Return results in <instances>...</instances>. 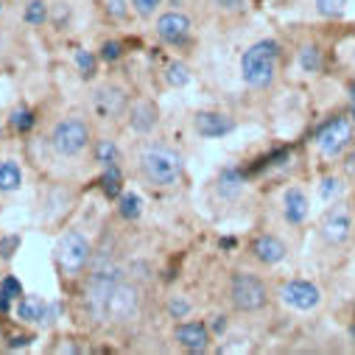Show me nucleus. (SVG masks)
Wrapping results in <instances>:
<instances>
[{"label": "nucleus", "instance_id": "1", "mask_svg": "<svg viewBox=\"0 0 355 355\" xmlns=\"http://www.w3.org/2000/svg\"><path fill=\"white\" fill-rule=\"evenodd\" d=\"M277 62H280V42L260 40L241 56V76L252 90H266L277 78Z\"/></svg>", "mask_w": 355, "mask_h": 355}, {"label": "nucleus", "instance_id": "2", "mask_svg": "<svg viewBox=\"0 0 355 355\" xmlns=\"http://www.w3.org/2000/svg\"><path fill=\"white\" fill-rule=\"evenodd\" d=\"M140 168L146 173V180H151L154 185L171 188L182 176V157L168 146H148L140 154Z\"/></svg>", "mask_w": 355, "mask_h": 355}, {"label": "nucleus", "instance_id": "3", "mask_svg": "<svg viewBox=\"0 0 355 355\" xmlns=\"http://www.w3.org/2000/svg\"><path fill=\"white\" fill-rule=\"evenodd\" d=\"M352 143H355V123L349 115H333L316 129V148L330 159L344 157Z\"/></svg>", "mask_w": 355, "mask_h": 355}, {"label": "nucleus", "instance_id": "4", "mask_svg": "<svg viewBox=\"0 0 355 355\" xmlns=\"http://www.w3.org/2000/svg\"><path fill=\"white\" fill-rule=\"evenodd\" d=\"M230 300L238 311L254 313V311H263L266 302H269V288H266V283L257 275L238 272L230 283Z\"/></svg>", "mask_w": 355, "mask_h": 355}, {"label": "nucleus", "instance_id": "5", "mask_svg": "<svg viewBox=\"0 0 355 355\" xmlns=\"http://www.w3.org/2000/svg\"><path fill=\"white\" fill-rule=\"evenodd\" d=\"M319 238L330 246V249H341L349 243L352 238V213L347 205H333L324 210L322 221H319Z\"/></svg>", "mask_w": 355, "mask_h": 355}, {"label": "nucleus", "instance_id": "6", "mask_svg": "<svg viewBox=\"0 0 355 355\" xmlns=\"http://www.w3.org/2000/svg\"><path fill=\"white\" fill-rule=\"evenodd\" d=\"M87 140H90V129H87V123L78 118H67V121L56 123L53 135H51V143H53L56 154H62V157L78 154L87 146Z\"/></svg>", "mask_w": 355, "mask_h": 355}, {"label": "nucleus", "instance_id": "7", "mask_svg": "<svg viewBox=\"0 0 355 355\" xmlns=\"http://www.w3.org/2000/svg\"><path fill=\"white\" fill-rule=\"evenodd\" d=\"M277 294L288 308H294L300 313L316 311L322 305V288L316 283H311V280H286Z\"/></svg>", "mask_w": 355, "mask_h": 355}, {"label": "nucleus", "instance_id": "8", "mask_svg": "<svg viewBox=\"0 0 355 355\" xmlns=\"http://www.w3.org/2000/svg\"><path fill=\"white\" fill-rule=\"evenodd\" d=\"M56 257H59V266H62L67 275H78V272L84 269L87 257H90V243H87V238H84L81 232L70 230V232L62 235Z\"/></svg>", "mask_w": 355, "mask_h": 355}, {"label": "nucleus", "instance_id": "9", "mask_svg": "<svg viewBox=\"0 0 355 355\" xmlns=\"http://www.w3.org/2000/svg\"><path fill=\"white\" fill-rule=\"evenodd\" d=\"M137 305H140V297H137V288L129 286V283H115L112 294H110V302H107V319L112 322H126L137 313Z\"/></svg>", "mask_w": 355, "mask_h": 355}, {"label": "nucleus", "instance_id": "10", "mask_svg": "<svg viewBox=\"0 0 355 355\" xmlns=\"http://www.w3.org/2000/svg\"><path fill=\"white\" fill-rule=\"evenodd\" d=\"M157 37L168 45H180L191 37V20L180 12H168L157 20Z\"/></svg>", "mask_w": 355, "mask_h": 355}, {"label": "nucleus", "instance_id": "11", "mask_svg": "<svg viewBox=\"0 0 355 355\" xmlns=\"http://www.w3.org/2000/svg\"><path fill=\"white\" fill-rule=\"evenodd\" d=\"M252 254H254L260 263H266V266H277V263L286 260L288 246H286L277 235H260V238H254V243H252Z\"/></svg>", "mask_w": 355, "mask_h": 355}, {"label": "nucleus", "instance_id": "12", "mask_svg": "<svg viewBox=\"0 0 355 355\" xmlns=\"http://www.w3.org/2000/svg\"><path fill=\"white\" fill-rule=\"evenodd\" d=\"M193 123H196V132L202 137H224L235 129V121L224 112H199Z\"/></svg>", "mask_w": 355, "mask_h": 355}, {"label": "nucleus", "instance_id": "13", "mask_svg": "<svg viewBox=\"0 0 355 355\" xmlns=\"http://www.w3.org/2000/svg\"><path fill=\"white\" fill-rule=\"evenodd\" d=\"M176 341L191 352H205L210 344V330L202 322H185V324H180V330H176Z\"/></svg>", "mask_w": 355, "mask_h": 355}, {"label": "nucleus", "instance_id": "14", "mask_svg": "<svg viewBox=\"0 0 355 355\" xmlns=\"http://www.w3.org/2000/svg\"><path fill=\"white\" fill-rule=\"evenodd\" d=\"M93 104H96V112L101 118H118L126 107V96H123L121 87H101Z\"/></svg>", "mask_w": 355, "mask_h": 355}, {"label": "nucleus", "instance_id": "15", "mask_svg": "<svg viewBox=\"0 0 355 355\" xmlns=\"http://www.w3.org/2000/svg\"><path fill=\"white\" fill-rule=\"evenodd\" d=\"M283 213L288 224H302L308 218V196L302 188H288L283 196Z\"/></svg>", "mask_w": 355, "mask_h": 355}, {"label": "nucleus", "instance_id": "16", "mask_svg": "<svg viewBox=\"0 0 355 355\" xmlns=\"http://www.w3.org/2000/svg\"><path fill=\"white\" fill-rule=\"evenodd\" d=\"M129 123H132V129L140 132V135L151 132V129L157 126V107L148 104V101L135 104V107H132V118H129Z\"/></svg>", "mask_w": 355, "mask_h": 355}, {"label": "nucleus", "instance_id": "17", "mask_svg": "<svg viewBox=\"0 0 355 355\" xmlns=\"http://www.w3.org/2000/svg\"><path fill=\"white\" fill-rule=\"evenodd\" d=\"M297 62L305 73H322L324 67V59H322V48L319 45H302L300 53H297Z\"/></svg>", "mask_w": 355, "mask_h": 355}, {"label": "nucleus", "instance_id": "18", "mask_svg": "<svg viewBox=\"0 0 355 355\" xmlns=\"http://www.w3.org/2000/svg\"><path fill=\"white\" fill-rule=\"evenodd\" d=\"M23 185V171L17 162L3 159L0 162V191H17Z\"/></svg>", "mask_w": 355, "mask_h": 355}, {"label": "nucleus", "instance_id": "19", "mask_svg": "<svg viewBox=\"0 0 355 355\" xmlns=\"http://www.w3.org/2000/svg\"><path fill=\"white\" fill-rule=\"evenodd\" d=\"M17 316L23 322H42L45 319V302L40 297H23L17 302Z\"/></svg>", "mask_w": 355, "mask_h": 355}, {"label": "nucleus", "instance_id": "20", "mask_svg": "<svg viewBox=\"0 0 355 355\" xmlns=\"http://www.w3.org/2000/svg\"><path fill=\"white\" fill-rule=\"evenodd\" d=\"M23 294V286L17 277H6L3 283H0V313H6L9 311V302L17 300Z\"/></svg>", "mask_w": 355, "mask_h": 355}, {"label": "nucleus", "instance_id": "21", "mask_svg": "<svg viewBox=\"0 0 355 355\" xmlns=\"http://www.w3.org/2000/svg\"><path fill=\"white\" fill-rule=\"evenodd\" d=\"M341 191H344L341 176H336V173L322 176V182H319V196H322L324 202H333L336 196H341Z\"/></svg>", "mask_w": 355, "mask_h": 355}, {"label": "nucleus", "instance_id": "22", "mask_svg": "<svg viewBox=\"0 0 355 355\" xmlns=\"http://www.w3.org/2000/svg\"><path fill=\"white\" fill-rule=\"evenodd\" d=\"M96 159L107 168V165H118V146L112 140H98L96 143Z\"/></svg>", "mask_w": 355, "mask_h": 355}, {"label": "nucleus", "instance_id": "23", "mask_svg": "<svg viewBox=\"0 0 355 355\" xmlns=\"http://www.w3.org/2000/svg\"><path fill=\"white\" fill-rule=\"evenodd\" d=\"M316 12L327 20H336L347 12V0H316Z\"/></svg>", "mask_w": 355, "mask_h": 355}, {"label": "nucleus", "instance_id": "24", "mask_svg": "<svg viewBox=\"0 0 355 355\" xmlns=\"http://www.w3.org/2000/svg\"><path fill=\"white\" fill-rule=\"evenodd\" d=\"M165 81H168L171 87H185V84L191 81V73H188V67H185L182 62H173V64L168 67V73H165Z\"/></svg>", "mask_w": 355, "mask_h": 355}, {"label": "nucleus", "instance_id": "25", "mask_svg": "<svg viewBox=\"0 0 355 355\" xmlns=\"http://www.w3.org/2000/svg\"><path fill=\"white\" fill-rule=\"evenodd\" d=\"M118 210H121V216L123 218H137L140 216V196H135V193H123L121 196V202H118Z\"/></svg>", "mask_w": 355, "mask_h": 355}, {"label": "nucleus", "instance_id": "26", "mask_svg": "<svg viewBox=\"0 0 355 355\" xmlns=\"http://www.w3.org/2000/svg\"><path fill=\"white\" fill-rule=\"evenodd\" d=\"M104 191H107V196H118L121 193V171H118V165H107Z\"/></svg>", "mask_w": 355, "mask_h": 355}, {"label": "nucleus", "instance_id": "27", "mask_svg": "<svg viewBox=\"0 0 355 355\" xmlns=\"http://www.w3.org/2000/svg\"><path fill=\"white\" fill-rule=\"evenodd\" d=\"M76 64H78V70H81L84 78H93L96 76V59H93L90 51H76Z\"/></svg>", "mask_w": 355, "mask_h": 355}, {"label": "nucleus", "instance_id": "28", "mask_svg": "<svg viewBox=\"0 0 355 355\" xmlns=\"http://www.w3.org/2000/svg\"><path fill=\"white\" fill-rule=\"evenodd\" d=\"M45 17H48V9H45L42 0H34V3H28V9H26V20H28L31 26H42Z\"/></svg>", "mask_w": 355, "mask_h": 355}, {"label": "nucleus", "instance_id": "29", "mask_svg": "<svg viewBox=\"0 0 355 355\" xmlns=\"http://www.w3.org/2000/svg\"><path fill=\"white\" fill-rule=\"evenodd\" d=\"M221 191H224L227 196H232V193L241 191V176H238V171H224V176H221Z\"/></svg>", "mask_w": 355, "mask_h": 355}, {"label": "nucleus", "instance_id": "30", "mask_svg": "<svg viewBox=\"0 0 355 355\" xmlns=\"http://www.w3.org/2000/svg\"><path fill=\"white\" fill-rule=\"evenodd\" d=\"M12 126H15L17 132H28V129L34 126V112H28V110H17V112L12 115Z\"/></svg>", "mask_w": 355, "mask_h": 355}, {"label": "nucleus", "instance_id": "31", "mask_svg": "<svg viewBox=\"0 0 355 355\" xmlns=\"http://www.w3.org/2000/svg\"><path fill=\"white\" fill-rule=\"evenodd\" d=\"M20 246V235H6V238H0V257L9 260Z\"/></svg>", "mask_w": 355, "mask_h": 355}, {"label": "nucleus", "instance_id": "32", "mask_svg": "<svg viewBox=\"0 0 355 355\" xmlns=\"http://www.w3.org/2000/svg\"><path fill=\"white\" fill-rule=\"evenodd\" d=\"M132 3H135L140 17H151L157 12V6H159V0H132Z\"/></svg>", "mask_w": 355, "mask_h": 355}, {"label": "nucleus", "instance_id": "33", "mask_svg": "<svg viewBox=\"0 0 355 355\" xmlns=\"http://www.w3.org/2000/svg\"><path fill=\"white\" fill-rule=\"evenodd\" d=\"M168 311L173 313V319H182V316L191 311V305H188L185 300H180V297H173V300L168 302Z\"/></svg>", "mask_w": 355, "mask_h": 355}, {"label": "nucleus", "instance_id": "34", "mask_svg": "<svg viewBox=\"0 0 355 355\" xmlns=\"http://www.w3.org/2000/svg\"><path fill=\"white\" fill-rule=\"evenodd\" d=\"M104 3H107V12L115 17V20H121V17H126V0H104Z\"/></svg>", "mask_w": 355, "mask_h": 355}, {"label": "nucleus", "instance_id": "35", "mask_svg": "<svg viewBox=\"0 0 355 355\" xmlns=\"http://www.w3.org/2000/svg\"><path fill=\"white\" fill-rule=\"evenodd\" d=\"M118 56H121V42H104L101 59H104V62H115Z\"/></svg>", "mask_w": 355, "mask_h": 355}, {"label": "nucleus", "instance_id": "36", "mask_svg": "<svg viewBox=\"0 0 355 355\" xmlns=\"http://www.w3.org/2000/svg\"><path fill=\"white\" fill-rule=\"evenodd\" d=\"M216 6H221L227 12H238V9H243V0H216Z\"/></svg>", "mask_w": 355, "mask_h": 355}, {"label": "nucleus", "instance_id": "37", "mask_svg": "<svg viewBox=\"0 0 355 355\" xmlns=\"http://www.w3.org/2000/svg\"><path fill=\"white\" fill-rule=\"evenodd\" d=\"M227 327V322H224V316H213V322H210V330L213 333H221Z\"/></svg>", "mask_w": 355, "mask_h": 355}, {"label": "nucleus", "instance_id": "38", "mask_svg": "<svg viewBox=\"0 0 355 355\" xmlns=\"http://www.w3.org/2000/svg\"><path fill=\"white\" fill-rule=\"evenodd\" d=\"M347 93H349V101H352V104H355V78H352V81H349V87H347Z\"/></svg>", "mask_w": 355, "mask_h": 355}, {"label": "nucleus", "instance_id": "39", "mask_svg": "<svg viewBox=\"0 0 355 355\" xmlns=\"http://www.w3.org/2000/svg\"><path fill=\"white\" fill-rule=\"evenodd\" d=\"M349 118H352V123H355V104L349 107Z\"/></svg>", "mask_w": 355, "mask_h": 355}, {"label": "nucleus", "instance_id": "40", "mask_svg": "<svg viewBox=\"0 0 355 355\" xmlns=\"http://www.w3.org/2000/svg\"><path fill=\"white\" fill-rule=\"evenodd\" d=\"M352 64H355V51H352Z\"/></svg>", "mask_w": 355, "mask_h": 355}]
</instances>
